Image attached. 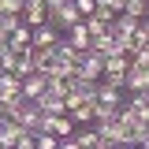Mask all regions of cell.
<instances>
[{"label":"cell","instance_id":"cell-25","mask_svg":"<svg viewBox=\"0 0 149 149\" xmlns=\"http://www.w3.org/2000/svg\"><path fill=\"white\" fill-rule=\"evenodd\" d=\"M60 149H82V146H78L74 138H63V142H60Z\"/></svg>","mask_w":149,"mask_h":149},{"label":"cell","instance_id":"cell-4","mask_svg":"<svg viewBox=\"0 0 149 149\" xmlns=\"http://www.w3.org/2000/svg\"><path fill=\"white\" fill-rule=\"evenodd\" d=\"M78 78H90V82H101L104 78V56H97L90 49V52L78 56Z\"/></svg>","mask_w":149,"mask_h":149},{"label":"cell","instance_id":"cell-24","mask_svg":"<svg viewBox=\"0 0 149 149\" xmlns=\"http://www.w3.org/2000/svg\"><path fill=\"white\" fill-rule=\"evenodd\" d=\"M130 63H134V67H146V71H149V49H138V52L130 56Z\"/></svg>","mask_w":149,"mask_h":149},{"label":"cell","instance_id":"cell-6","mask_svg":"<svg viewBox=\"0 0 149 149\" xmlns=\"http://www.w3.org/2000/svg\"><path fill=\"white\" fill-rule=\"evenodd\" d=\"M41 130H49V134H56V138L63 142V138H74V119L71 116H45Z\"/></svg>","mask_w":149,"mask_h":149},{"label":"cell","instance_id":"cell-22","mask_svg":"<svg viewBox=\"0 0 149 149\" xmlns=\"http://www.w3.org/2000/svg\"><path fill=\"white\" fill-rule=\"evenodd\" d=\"M37 149H60V138L49 130H37Z\"/></svg>","mask_w":149,"mask_h":149},{"label":"cell","instance_id":"cell-3","mask_svg":"<svg viewBox=\"0 0 149 149\" xmlns=\"http://www.w3.org/2000/svg\"><path fill=\"white\" fill-rule=\"evenodd\" d=\"M78 22H82V15H78V8H74L71 0L49 11V26H52V30H60V34H67V30H71V26H78Z\"/></svg>","mask_w":149,"mask_h":149},{"label":"cell","instance_id":"cell-10","mask_svg":"<svg viewBox=\"0 0 149 149\" xmlns=\"http://www.w3.org/2000/svg\"><path fill=\"white\" fill-rule=\"evenodd\" d=\"M127 93H149V71L146 67H134L127 71Z\"/></svg>","mask_w":149,"mask_h":149},{"label":"cell","instance_id":"cell-28","mask_svg":"<svg viewBox=\"0 0 149 149\" xmlns=\"http://www.w3.org/2000/svg\"><path fill=\"white\" fill-rule=\"evenodd\" d=\"M138 149H149V127H146V138H142V146Z\"/></svg>","mask_w":149,"mask_h":149},{"label":"cell","instance_id":"cell-29","mask_svg":"<svg viewBox=\"0 0 149 149\" xmlns=\"http://www.w3.org/2000/svg\"><path fill=\"white\" fill-rule=\"evenodd\" d=\"M93 149H116V146H108V142H97V146H93Z\"/></svg>","mask_w":149,"mask_h":149},{"label":"cell","instance_id":"cell-20","mask_svg":"<svg viewBox=\"0 0 149 149\" xmlns=\"http://www.w3.org/2000/svg\"><path fill=\"white\" fill-rule=\"evenodd\" d=\"M138 49H149V19H146V22H138V30H134V45H130V56L138 52Z\"/></svg>","mask_w":149,"mask_h":149},{"label":"cell","instance_id":"cell-9","mask_svg":"<svg viewBox=\"0 0 149 149\" xmlns=\"http://www.w3.org/2000/svg\"><path fill=\"white\" fill-rule=\"evenodd\" d=\"M63 37H67V45H74L78 52H90V49H93V37H90V30H86V22L71 26V30H67Z\"/></svg>","mask_w":149,"mask_h":149},{"label":"cell","instance_id":"cell-11","mask_svg":"<svg viewBox=\"0 0 149 149\" xmlns=\"http://www.w3.org/2000/svg\"><path fill=\"white\" fill-rule=\"evenodd\" d=\"M45 90H49V78H45V74H26V78H22V97H26V101H37Z\"/></svg>","mask_w":149,"mask_h":149},{"label":"cell","instance_id":"cell-14","mask_svg":"<svg viewBox=\"0 0 149 149\" xmlns=\"http://www.w3.org/2000/svg\"><path fill=\"white\" fill-rule=\"evenodd\" d=\"M60 30H52V26H37L34 30V49H56L60 45Z\"/></svg>","mask_w":149,"mask_h":149},{"label":"cell","instance_id":"cell-13","mask_svg":"<svg viewBox=\"0 0 149 149\" xmlns=\"http://www.w3.org/2000/svg\"><path fill=\"white\" fill-rule=\"evenodd\" d=\"M142 123H149V93H127V101H123Z\"/></svg>","mask_w":149,"mask_h":149},{"label":"cell","instance_id":"cell-26","mask_svg":"<svg viewBox=\"0 0 149 149\" xmlns=\"http://www.w3.org/2000/svg\"><path fill=\"white\" fill-rule=\"evenodd\" d=\"M8 119H11V116H8V108H4V104H0V127H4Z\"/></svg>","mask_w":149,"mask_h":149},{"label":"cell","instance_id":"cell-16","mask_svg":"<svg viewBox=\"0 0 149 149\" xmlns=\"http://www.w3.org/2000/svg\"><path fill=\"white\" fill-rule=\"evenodd\" d=\"M123 15H130L134 22H146V19H149V0H127Z\"/></svg>","mask_w":149,"mask_h":149},{"label":"cell","instance_id":"cell-12","mask_svg":"<svg viewBox=\"0 0 149 149\" xmlns=\"http://www.w3.org/2000/svg\"><path fill=\"white\" fill-rule=\"evenodd\" d=\"M22 134H26V127H19L15 119H8V123L0 127V149H15Z\"/></svg>","mask_w":149,"mask_h":149},{"label":"cell","instance_id":"cell-15","mask_svg":"<svg viewBox=\"0 0 149 149\" xmlns=\"http://www.w3.org/2000/svg\"><path fill=\"white\" fill-rule=\"evenodd\" d=\"M130 71V56H112L104 60V78H127Z\"/></svg>","mask_w":149,"mask_h":149},{"label":"cell","instance_id":"cell-2","mask_svg":"<svg viewBox=\"0 0 149 149\" xmlns=\"http://www.w3.org/2000/svg\"><path fill=\"white\" fill-rule=\"evenodd\" d=\"M26 97H22V78L11 71H0V104L4 108H11V104H22Z\"/></svg>","mask_w":149,"mask_h":149},{"label":"cell","instance_id":"cell-18","mask_svg":"<svg viewBox=\"0 0 149 149\" xmlns=\"http://www.w3.org/2000/svg\"><path fill=\"white\" fill-rule=\"evenodd\" d=\"M74 142H78L82 149H93L97 142H101V134H97L93 127H74Z\"/></svg>","mask_w":149,"mask_h":149},{"label":"cell","instance_id":"cell-17","mask_svg":"<svg viewBox=\"0 0 149 149\" xmlns=\"http://www.w3.org/2000/svg\"><path fill=\"white\" fill-rule=\"evenodd\" d=\"M97 104V101H93ZM93 104H78V108H71L67 116L74 119V127H93Z\"/></svg>","mask_w":149,"mask_h":149},{"label":"cell","instance_id":"cell-23","mask_svg":"<svg viewBox=\"0 0 149 149\" xmlns=\"http://www.w3.org/2000/svg\"><path fill=\"white\" fill-rule=\"evenodd\" d=\"M97 8H108V11H116V15H123L127 0H97Z\"/></svg>","mask_w":149,"mask_h":149},{"label":"cell","instance_id":"cell-5","mask_svg":"<svg viewBox=\"0 0 149 149\" xmlns=\"http://www.w3.org/2000/svg\"><path fill=\"white\" fill-rule=\"evenodd\" d=\"M22 22H26L30 30H37V26H49V4H45V0H26Z\"/></svg>","mask_w":149,"mask_h":149},{"label":"cell","instance_id":"cell-8","mask_svg":"<svg viewBox=\"0 0 149 149\" xmlns=\"http://www.w3.org/2000/svg\"><path fill=\"white\" fill-rule=\"evenodd\" d=\"M71 93L78 97V101L93 104V101H97V93H101V82H90V78H71Z\"/></svg>","mask_w":149,"mask_h":149},{"label":"cell","instance_id":"cell-1","mask_svg":"<svg viewBox=\"0 0 149 149\" xmlns=\"http://www.w3.org/2000/svg\"><path fill=\"white\" fill-rule=\"evenodd\" d=\"M8 116H11V119H15L19 127H26V130H41V123H45V116H41V108H37L34 101H22V104H11V108H8Z\"/></svg>","mask_w":149,"mask_h":149},{"label":"cell","instance_id":"cell-7","mask_svg":"<svg viewBox=\"0 0 149 149\" xmlns=\"http://www.w3.org/2000/svg\"><path fill=\"white\" fill-rule=\"evenodd\" d=\"M34 104L41 108V116H67V101H63V97H56V93H49V90L41 93Z\"/></svg>","mask_w":149,"mask_h":149},{"label":"cell","instance_id":"cell-27","mask_svg":"<svg viewBox=\"0 0 149 149\" xmlns=\"http://www.w3.org/2000/svg\"><path fill=\"white\" fill-rule=\"evenodd\" d=\"M8 49H11V45H8V37H0V56L8 52Z\"/></svg>","mask_w":149,"mask_h":149},{"label":"cell","instance_id":"cell-21","mask_svg":"<svg viewBox=\"0 0 149 149\" xmlns=\"http://www.w3.org/2000/svg\"><path fill=\"white\" fill-rule=\"evenodd\" d=\"M19 26H22V19H15V15H0V37H8V41H11V34H15Z\"/></svg>","mask_w":149,"mask_h":149},{"label":"cell","instance_id":"cell-19","mask_svg":"<svg viewBox=\"0 0 149 149\" xmlns=\"http://www.w3.org/2000/svg\"><path fill=\"white\" fill-rule=\"evenodd\" d=\"M97 101H101V104H116V108H119V104H123V90H116V86H104V82H101Z\"/></svg>","mask_w":149,"mask_h":149}]
</instances>
